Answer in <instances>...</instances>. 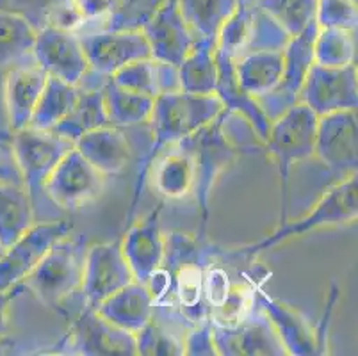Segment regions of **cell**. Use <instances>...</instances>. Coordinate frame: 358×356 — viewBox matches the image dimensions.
<instances>
[{"label":"cell","instance_id":"cell-38","mask_svg":"<svg viewBox=\"0 0 358 356\" xmlns=\"http://www.w3.org/2000/svg\"><path fill=\"white\" fill-rule=\"evenodd\" d=\"M273 20H276L289 36L303 31L315 15L317 0H255Z\"/></svg>","mask_w":358,"mask_h":356},{"label":"cell","instance_id":"cell-45","mask_svg":"<svg viewBox=\"0 0 358 356\" xmlns=\"http://www.w3.org/2000/svg\"><path fill=\"white\" fill-rule=\"evenodd\" d=\"M2 253H4V248L0 246V255H2Z\"/></svg>","mask_w":358,"mask_h":356},{"label":"cell","instance_id":"cell-25","mask_svg":"<svg viewBox=\"0 0 358 356\" xmlns=\"http://www.w3.org/2000/svg\"><path fill=\"white\" fill-rule=\"evenodd\" d=\"M154 296L148 287L134 280L118 292L110 294L95 310L103 319L134 335L154 319Z\"/></svg>","mask_w":358,"mask_h":356},{"label":"cell","instance_id":"cell-40","mask_svg":"<svg viewBox=\"0 0 358 356\" xmlns=\"http://www.w3.org/2000/svg\"><path fill=\"white\" fill-rule=\"evenodd\" d=\"M314 20L319 29H344L357 32V0H317Z\"/></svg>","mask_w":358,"mask_h":356},{"label":"cell","instance_id":"cell-32","mask_svg":"<svg viewBox=\"0 0 358 356\" xmlns=\"http://www.w3.org/2000/svg\"><path fill=\"white\" fill-rule=\"evenodd\" d=\"M107 125L110 123L106 113V106H103L102 87H96V90L80 87V94L73 109L52 129V132L75 145L84 134Z\"/></svg>","mask_w":358,"mask_h":356},{"label":"cell","instance_id":"cell-13","mask_svg":"<svg viewBox=\"0 0 358 356\" xmlns=\"http://www.w3.org/2000/svg\"><path fill=\"white\" fill-rule=\"evenodd\" d=\"M214 346L221 356H284L287 355L275 326L259 305L237 325L221 328L213 326Z\"/></svg>","mask_w":358,"mask_h":356},{"label":"cell","instance_id":"cell-23","mask_svg":"<svg viewBox=\"0 0 358 356\" xmlns=\"http://www.w3.org/2000/svg\"><path fill=\"white\" fill-rule=\"evenodd\" d=\"M75 148L107 178L122 175L130 166L134 155V150L123 129L113 125L100 127L84 134L75 143Z\"/></svg>","mask_w":358,"mask_h":356},{"label":"cell","instance_id":"cell-9","mask_svg":"<svg viewBox=\"0 0 358 356\" xmlns=\"http://www.w3.org/2000/svg\"><path fill=\"white\" fill-rule=\"evenodd\" d=\"M107 176L77 148L70 150L55 166L45 184V194L54 207L75 212L102 196Z\"/></svg>","mask_w":358,"mask_h":356},{"label":"cell","instance_id":"cell-24","mask_svg":"<svg viewBox=\"0 0 358 356\" xmlns=\"http://www.w3.org/2000/svg\"><path fill=\"white\" fill-rule=\"evenodd\" d=\"M216 64H217V84H216V94L223 104V109L230 111L234 114H239L246 122L252 125L253 132L259 137V141L266 143L269 134V122L266 114L260 109L257 98L248 94L241 87L239 80L234 71V61L227 54L216 48Z\"/></svg>","mask_w":358,"mask_h":356},{"label":"cell","instance_id":"cell-7","mask_svg":"<svg viewBox=\"0 0 358 356\" xmlns=\"http://www.w3.org/2000/svg\"><path fill=\"white\" fill-rule=\"evenodd\" d=\"M317 118L310 107L298 102L271 123L268 139L264 143V148L278 166L282 180V223L285 221V198L292 166L314 157Z\"/></svg>","mask_w":358,"mask_h":356},{"label":"cell","instance_id":"cell-29","mask_svg":"<svg viewBox=\"0 0 358 356\" xmlns=\"http://www.w3.org/2000/svg\"><path fill=\"white\" fill-rule=\"evenodd\" d=\"M34 223V207L25 185L0 182V246H11Z\"/></svg>","mask_w":358,"mask_h":356},{"label":"cell","instance_id":"cell-17","mask_svg":"<svg viewBox=\"0 0 358 356\" xmlns=\"http://www.w3.org/2000/svg\"><path fill=\"white\" fill-rule=\"evenodd\" d=\"M32 57L47 75L61 78L71 86H79L90 70L79 36L54 25H45L38 31Z\"/></svg>","mask_w":358,"mask_h":356},{"label":"cell","instance_id":"cell-34","mask_svg":"<svg viewBox=\"0 0 358 356\" xmlns=\"http://www.w3.org/2000/svg\"><path fill=\"white\" fill-rule=\"evenodd\" d=\"M79 94V86H71L61 78L48 75L29 127L36 130H52L73 109Z\"/></svg>","mask_w":358,"mask_h":356},{"label":"cell","instance_id":"cell-30","mask_svg":"<svg viewBox=\"0 0 358 356\" xmlns=\"http://www.w3.org/2000/svg\"><path fill=\"white\" fill-rule=\"evenodd\" d=\"M217 43L207 39H194L193 48L178 64L180 90L194 94H214L217 84L216 64Z\"/></svg>","mask_w":358,"mask_h":356},{"label":"cell","instance_id":"cell-2","mask_svg":"<svg viewBox=\"0 0 358 356\" xmlns=\"http://www.w3.org/2000/svg\"><path fill=\"white\" fill-rule=\"evenodd\" d=\"M221 111H223V104L216 94H194L178 90L155 98L154 111L148 120L152 141L138 166V176H136L132 201L127 214V223H132L155 157L164 148L182 141L198 129L213 122L214 118L220 116Z\"/></svg>","mask_w":358,"mask_h":356},{"label":"cell","instance_id":"cell-22","mask_svg":"<svg viewBox=\"0 0 358 356\" xmlns=\"http://www.w3.org/2000/svg\"><path fill=\"white\" fill-rule=\"evenodd\" d=\"M255 301L264 313L268 315L271 325L275 326L280 341L284 342L287 355L292 356H310L317 355L319 349L323 348L319 342L317 335L308 325L307 319L287 306L285 303L278 301L273 296H269L262 285L257 287Z\"/></svg>","mask_w":358,"mask_h":356},{"label":"cell","instance_id":"cell-11","mask_svg":"<svg viewBox=\"0 0 358 356\" xmlns=\"http://www.w3.org/2000/svg\"><path fill=\"white\" fill-rule=\"evenodd\" d=\"M299 102L310 107L317 116L338 113V111H357V63L337 68L312 64L299 94Z\"/></svg>","mask_w":358,"mask_h":356},{"label":"cell","instance_id":"cell-10","mask_svg":"<svg viewBox=\"0 0 358 356\" xmlns=\"http://www.w3.org/2000/svg\"><path fill=\"white\" fill-rule=\"evenodd\" d=\"M73 230L66 220L36 221L0 255V290L20 285L57 239Z\"/></svg>","mask_w":358,"mask_h":356},{"label":"cell","instance_id":"cell-31","mask_svg":"<svg viewBox=\"0 0 358 356\" xmlns=\"http://www.w3.org/2000/svg\"><path fill=\"white\" fill-rule=\"evenodd\" d=\"M34 25L18 13L0 9V71L34 61Z\"/></svg>","mask_w":358,"mask_h":356},{"label":"cell","instance_id":"cell-1","mask_svg":"<svg viewBox=\"0 0 358 356\" xmlns=\"http://www.w3.org/2000/svg\"><path fill=\"white\" fill-rule=\"evenodd\" d=\"M164 260L146 287L154 296V318L171 319L182 328L209 321L203 299V271L216 244L207 237L171 232L164 235Z\"/></svg>","mask_w":358,"mask_h":356},{"label":"cell","instance_id":"cell-4","mask_svg":"<svg viewBox=\"0 0 358 356\" xmlns=\"http://www.w3.org/2000/svg\"><path fill=\"white\" fill-rule=\"evenodd\" d=\"M11 146L22 173L25 189L32 200L36 221H41L45 205L50 204L45 194V184L54 168L75 145L52 130L27 129L11 132ZM52 205V204H50Z\"/></svg>","mask_w":358,"mask_h":356},{"label":"cell","instance_id":"cell-33","mask_svg":"<svg viewBox=\"0 0 358 356\" xmlns=\"http://www.w3.org/2000/svg\"><path fill=\"white\" fill-rule=\"evenodd\" d=\"M177 4L194 39L217 43L221 27L236 9L237 0H177Z\"/></svg>","mask_w":358,"mask_h":356},{"label":"cell","instance_id":"cell-6","mask_svg":"<svg viewBox=\"0 0 358 356\" xmlns=\"http://www.w3.org/2000/svg\"><path fill=\"white\" fill-rule=\"evenodd\" d=\"M223 113V111H221ZM214 118L213 122L198 129L196 132L185 137L189 145L194 161V192L193 198L196 200L201 212L200 230L196 235L205 237L207 230V221H209L210 211V194L216 185V180L221 173L229 168L237 159V153L241 152L230 137L223 130V116Z\"/></svg>","mask_w":358,"mask_h":356},{"label":"cell","instance_id":"cell-42","mask_svg":"<svg viewBox=\"0 0 358 356\" xmlns=\"http://www.w3.org/2000/svg\"><path fill=\"white\" fill-rule=\"evenodd\" d=\"M184 355L189 356H216V346L213 337V325L205 321L201 325L193 326L187 329L184 337Z\"/></svg>","mask_w":358,"mask_h":356},{"label":"cell","instance_id":"cell-5","mask_svg":"<svg viewBox=\"0 0 358 356\" xmlns=\"http://www.w3.org/2000/svg\"><path fill=\"white\" fill-rule=\"evenodd\" d=\"M357 218L358 178L357 173H353V175L346 176L343 182L334 185L327 194H323V198L315 204L312 212H308L305 218L292 221V223L284 221L266 239L259 241L255 244H250V246H243L241 250L248 257H252V259H257L262 251L284 243V241L291 239V237H298V235L308 234V232L319 230V228L341 227V225L353 223V221H357Z\"/></svg>","mask_w":358,"mask_h":356},{"label":"cell","instance_id":"cell-28","mask_svg":"<svg viewBox=\"0 0 358 356\" xmlns=\"http://www.w3.org/2000/svg\"><path fill=\"white\" fill-rule=\"evenodd\" d=\"M241 87L253 98L269 93L284 71V50L253 52L234 61Z\"/></svg>","mask_w":358,"mask_h":356},{"label":"cell","instance_id":"cell-18","mask_svg":"<svg viewBox=\"0 0 358 356\" xmlns=\"http://www.w3.org/2000/svg\"><path fill=\"white\" fill-rule=\"evenodd\" d=\"M141 32L150 47V57L173 66L184 61L194 45V36L178 11L177 0H164Z\"/></svg>","mask_w":358,"mask_h":356},{"label":"cell","instance_id":"cell-35","mask_svg":"<svg viewBox=\"0 0 358 356\" xmlns=\"http://www.w3.org/2000/svg\"><path fill=\"white\" fill-rule=\"evenodd\" d=\"M164 0H110L107 15L99 24H83L75 32L84 31H141Z\"/></svg>","mask_w":358,"mask_h":356},{"label":"cell","instance_id":"cell-39","mask_svg":"<svg viewBox=\"0 0 358 356\" xmlns=\"http://www.w3.org/2000/svg\"><path fill=\"white\" fill-rule=\"evenodd\" d=\"M138 355L148 356H178L184 355V341L159 319L146 322L138 333H134Z\"/></svg>","mask_w":358,"mask_h":356},{"label":"cell","instance_id":"cell-27","mask_svg":"<svg viewBox=\"0 0 358 356\" xmlns=\"http://www.w3.org/2000/svg\"><path fill=\"white\" fill-rule=\"evenodd\" d=\"M102 93L107 118L113 127L125 130L148 123L155 98L118 86L110 77L102 86Z\"/></svg>","mask_w":358,"mask_h":356},{"label":"cell","instance_id":"cell-19","mask_svg":"<svg viewBox=\"0 0 358 356\" xmlns=\"http://www.w3.org/2000/svg\"><path fill=\"white\" fill-rule=\"evenodd\" d=\"M162 204L138 223H130L123 241H120L122 253L129 264L134 280L145 283L162 266L164 260V235L161 232Z\"/></svg>","mask_w":358,"mask_h":356},{"label":"cell","instance_id":"cell-37","mask_svg":"<svg viewBox=\"0 0 358 356\" xmlns=\"http://www.w3.org/2000/svg\"><path fill=\"white\" fill-rule=\"evenodd\" d=\"M289 39H291V36L284 31V27L276 20H273L262 8H259L255 0H252L248 41H246L243 55L253 54V52L284 50L287 47Z\"/></svg>","mask_w":358,"mask_h":356},{"label":"cell","instance_id":"cell-43","mask_svg":"<svg viewBox=\"0 0 358 356\" xmlns=\"http://www.w3.org/2000/svg\"><path fill=\"white\" fill-rule=\"evenodd\" d=\"M0 182L24 184L22 173L11 146V137L0 139Z\"/></svg>","mask_w":358,"mask_h":356},{"label":"cell","instance_id":"cell-15","mask_svg":"<svg viewBox=\"0 0 358 356\" xmlns=\"http://www.w3.org/2000/svg\"><path fill=\"white\" fill-rule=\"evenodd\" d=\"M68 355L86 356H132L136 351V339L132 333L103 319L96 310L83 306L68 333Z\"/></svg>","mask_w":358,"mask_h":356},{"label":"cell","instance_id":"cell-16","mask_svg":"<svg viewBox=\"0 0 358 356\" xmlns=\"http://www.w3.org/2000/svg\"><path fill=\"white\" fill-rule=\"evenodd\" d=\"M357 111H338L317 118L314 157L331 173L353 175L358 166Z\"/></svg>","mask_w":358,"mask_h":356},{"label":"cell","instance_id":"cell-3","mask_svg":"<svg viewBox=\"0 0 358 356\" xmlns=\"http://www.w3.org/2000/svg\"><path fill=\"white\" fill-rule=\"evenodd\" d=\"M87 248V237L83 234L71 235L70 232L57 239L20 283L22 290H31L45 306L63 312L68 301L80 294Z\"/></svg>","mask_w":358,"mask_h":356},{"label":"cell","instance_id":"cell-41","mask_svg":"<svg viewBox=\"0 0 358 356\" xmlns=\"http://www.w3.org/2000/svg\"><path fill=\"white\" fill-rule=\"evenodd\" d=\"M66 2L68 0H0V9L18 13L34 25L36 31H40L48 25L52 13Z\"/></svg>","mask_w":358,"mask_h":356},{"label":"cell","instance_id":"cell-26","mask_svg":"<svg viewBox=\"0 0 358 356\" xmlns=\"http://www.w3.org/2000/svg\"><path fill=\"white\" fill-rule=\"evenodd\" d=\"M110 78L118 86L148 94L152 98L180 90L178 66L162 63V61H157L154 57L139 59V61L127 64Z\"/></svg>","mask_w":358,"mask_h":356},{"label":"cell","instance_id":"cell-21","mask_svg":"<svg viewBox=\"0 0 358 356\" xmlns=\"http://www.w3.org/2000/svg\"><path fill=\"white\" fill-rule=\"evenodd\" d=\"M152 185L161 198L168 201H180L194 192V161L185 139L162 150L150 168Z\"/></svg>","mask_w":358,"mask_h":356},{"label":"cell","instance_id":"cell-14","mask_svg":"<svg viewBox=\"0 0 358 356\" xmlns=\"http://www.w3.org/2000/svg\"><path fill=\"white\" fill-rule=\"evenodd\" d=\"M130 282H134V274L123 257L120 241L87 248L83 287H80L83 306L95 310L103 299L109 298L110 294L118 292Z\"/></svg>","mask_w":358,"mask_h":356},{"label":"cell","instance_id":"cell-20","mask_svg":"<svg viewBox=\"0 0 358 356\" xmlns=\"http://www.w3.org/2000/svg\"><path fill=\"white\" fill-rule=\"evenodd\" d=\"M47 71L36 63L24 64L6 70L4 75V111L9 132L27 129L31 123L36 104L47 83Z\"/></svg>","mask_w":358,"mask_h":356},{"label":"cell","instance_id":"cell-36","mask_svg":"<svg viewBox=\"0 0 358 356\" xmlns=\"http://www.w3.org/2000/svg\"><path fill=\"white\" fill-rule=\"evenodd\" d=\"M314 63L321 66H348L357 63V32L344 29H317Z\"/></svg>","mask_w":358,"mask_h":356},{"label":"cell","instance_id":"cell-8","mask_svg":"<svg viewBox=\"0 0 358 356\" xmlns=\"http://www.w3.org/2000/svg\"><path fill=\"white\" fill-rule=\"evenodd\" d=\"M317 29L315 20H312L303 31L289 39L284 48V71L278 84L269 93L257 98L260 109L271 123L299 102V94L314 64V39Z\"/></svg>","mask_w":358,"mask_h":356},{"label":"cell","instance_id":"cell-44","mask_svg":"<svg viewBox=\"0 0 358 356\" xmlns=\"http://www.w3.org/2000/svg\"><path fill=\"white\" fill-rule=\"evenodd\" d=\"M22 287H15V289L9 290H0V341L6 337L8 333V325H9V305H11L13 299L20 294Z\"/></svg>","mask_w":358,"mask_h":356},{"label":"cell","instance_id":"cell-12","mask_svg":"<svg viewBox=\"0 0 358 356\" xmlns=\"http://www.w3.org/2000/svg\"><path fill=\"white\" fill-rule=\"evenodd\" d=\"M79 36L90 71L113 77L127 64L150 57V47L141 31H84Z\"/></svg>","mask_w":358,"mask_h":356}]
</instances>
